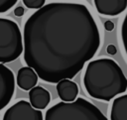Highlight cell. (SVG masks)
I'll use <instances>...</instances> for the list:
<instances>
[{"instance_id": "obj_14", "label": "cell", "mask_w": 127, "mask_h": 120, "mask_svg": "<svg viewBox=\"0 0 127 120\" xmlns=\"http://www.w3.org/2000/svg\"><path fill=\"white\" fill-rule=\"evenodd\" d=\"M18 0H0V13L10 10Z\"/></svg>"}, {"instance_id": "obj_5", "label": "cell", "mask_w": 127, "mask_h": 120, "mask_svg": "<svg viewBox=\"0 0 127 120\" xmlns=\"http://www.w3.org/2000/svg\"><path fill=\"white\" fill-rule=\"evenodd\" d=\"M3 120H43V114L30 102L20 100L6 110Z\"/></svg>"}, {"instance_id": "obj_6", "label": "cell", "mask_w": 127, "mask_h": 120, "mask_svg": "<svg viewBox=\"0 0 127 120\" xmlns=\"http://www.w3.org/2000/svg\"><path fill=\"white\" fill-rule=\"evenodd\" d=\"M15 90V77L13 71L0 63V110L11 101Z\"/></svg>"}, {"instance_id": "obj_4", "label": "cell", "mask_w": 127, "mask_h": 120, "mask_svg": "<svg viewBox=\"0 0 127 120\" xmlns=\"http://www.w3.org/2000/svg\"><path fill=\"white\" fill-rule=\"evenodd\" d=\"M23 50L22 34L17 23L10 19L0 18V63L15 60Z\"/></svg>"}, {"instance_id": "obj_10", "label": "cell", "mask_w": 127, "mask_h": 120, "mask_svg": "<svg viewBox=\"0 0 127 120\" xmlns=\"http://www.w3.org/2000/svg\"><path fill=\"white\" fill-rule=\"evenodd\" d=\"M29 98L31 105L38 110L45 109L51 100L50 92L42 86H35L29 91Z\"/></svg>"}, {"instance_id": "obj_12", "label": "cell", "mask_w": 127, "mask_h": 120, "mask_svg": "<svg viewBox=\"0 0 127 120\" xmlns=\"http://www.w3.org/2000/svg\"><path fill=\"white\" fill-rule=\"evenodd\" d=\"M121 40H122L125 54L127 56V13L124 17V20H123V23L121 26Z\"/></svg>"}, {"instance_id": "obj_3", "label": "cell", "mask_w": 127, "mask_h": 120, "mask_svg": "<svg viewBox=\"0 0 127 120\" xmlns=\"http://www.w3.org/2000/svg\"><path fill=\"white\" fill-rule=\"evenodd\" d=\"M45 120H107L91 102L81 97L72 102H59L49 108Z\"/></svg>"}, {"instance_id": "obj_9", "label": "cell", "mask_w": 127, "mask_h": 120, "mask_svg": "<svg viewBox=\"0 0 127 120\" xmlns=\"http://www.w3.org/2000/svg\"><path fill=\"white\" fill-rule=\"evenodd\" d=\"M57 91L64 102H72L78 94V86L70 79H63L57 83Z\"/></svg>"}, {"instance_id": "obj_8", "label": "cell", "mask_w": 127, "mask_h": 120, "mask_svg": "<svg viewBox=\"0 0 127 120\" xmlns=\"http://www.w3.org/2000/svg\"><path fill=\"white\" fill-rule=\"evenodd\" d=\"M38 74L36 71L29 66L21 67L17 73V84L23 90H31L38 82Z\"/></svg>"}, {"instance_id": "obj_17", "label": "cell", "mask_w": 127, "mask_h": 120, "mask_svg": "<svg viewBox=\"0 0 127 120\" xmlns=\"http://www.w3.org/2000/svg\"><path fill=\"white\" fill-rule=\"evenodd\" d=\"M14 14H15V16H17V17H21V16H23V15H24V8L21 7V6L15 8V10H14Z\"/></svg>"}, {"instance_id": "obj_1", "label": "cell", "mask_w": 127, "mask_h": 120, "mask_svg": "<svg viewBox=\"0 0 127 120\" xmlns=\"http://www.w3.org/2000/svg\"><path fill=\"white\" fill-rule=\"evenodd\" d=\"M24 60L46 82L73 78L100 46V34L88 8L52 2L32 14L24 26Z\"/></svg>"}, {"instance_id": "obj_2", "label": "cell", "mask_w": 127, "mask_h": 120, "mask_svg": "<svg viewBox=\"0 0 127 120\" xmlns=\"http://www.w3.org/2000/svg\"><path fill=\"white\" fill-rule=\"evenodd\" d=\"M86 92L93 98L110 101L127 89V78L118 63L111 59H98L90 61L83 75Z\"/></svg>"}, {"instance_id": "obj_15", "label": "cell", "mask_w": 127, "mask_h": 120, "mask_svg": "<svg viewBox=\"0 0 127 120\" xmlns=\"http://www.w3.org/2000/svg\"><path fill=\"white\" fill-rule=\"evenodd\" d=\"M106 52H107V54H108V55L113 56V55H115V54H116L117 50H116V48H115V46H114V45H108V46H107V49H106Z\"/></svg>"}, {"instance_id": "obj_16", "label": "cell", "mask_w": 127, "mask_h": 120, "mask_svg": "<svg viewBox=\"0 0 127 120\" xmlns=\"http://www.w3.org/2000/svg\"><path fill=\"white\" fill-rule=\"evenodd\" d=\"M104 28L107 31H112L114 29V23L112 21H110V20H107L105 22V24H104Z\"/></svg>"}, {"instance_id": "obj_7", "label": "cell", "mask_w": 127, "mask_h": 120, "mask_svg": "<svg viewBox=\"0 0 127 120\" xmlns=\"http://www.w3.org/2000/svg\"><path fill=\"white\" fill-rule=\"evenodd\" d=\"M98 13L106 16H117L127 8V0H93Z\"/></svg>"}, {"instance_id": "obj_11", "label": "cell", "mask_w": 127, "mask_h": 120, "mask_svg": "<svg viewBox=\"0 0 127 120\" xmlns=\"http://www.w3.org/2000/svg\"><path fill=\"white\" fill-rule=\"evenodd\" d=\"M111 120H127V94L115 98L110 111Z\"/></svg>"}, {"instance_id": "obj_13", "label": "cell", "mask_w": 127, "mask_h": 120, "mask_svg": "<svg viewBox=\"0 0 127 120\" xmlns=\"http://www.w3.org/2000/svg\"><path fill=\"white\" fill-rule=\"evenodd\" d=\"M46 0H23V3L25 6L29 9H41L44 7Z\"/></svg>"}]
</instances>
